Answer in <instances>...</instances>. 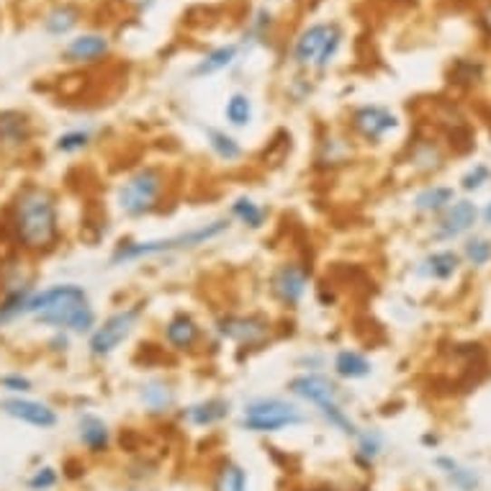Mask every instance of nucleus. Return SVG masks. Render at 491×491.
Listing matches in <instances>:
<instances>
[{
	"label": "nucleus",
	"instance_id": "c756f323",
	"mask_svg": "<svg viewBox=\"0 0 491 491\" xmlns=\"http://www.w3.org/2000/svg\"><path fill=\"white\" fill-rule=\"evenodd\" d=\"M211 491H250L247 484V471L235 463V460H222L217 474H214V486Z\"/></svg>",
	"mask_w": 491,
	"mask_h": 491
},
{
	"label": "nucleus",
	"instance_id": "393cba45",
	"mask_svg": "<svg viewBox=\"0 0 491 491\" xmlns=\"http://www.w3.org/2000/svg\"><path fill=\"white\" fill-rule=\"evenodd\" d=\"M239 57V44H222V47H214L211 52H207L196 67L190 70L193 78H211L217 72H224L226 67L237 63Z\"/></svg>",
	"mask_w": 491,
	"mask_h": 491
},
{
	"label": "nucleus",
	"instance_id": "f8f14e48",
	"mask_svg": "<svg viewBox=\"0 0 491 491\" xmlns=\"http://www.w3.org/2000/svg\"><path fill=\"white\" fill-rule=\"evenodd\" d=\"M162 345L180 355H193L204 342V327L190 312H175L162 324Z\"/></svg>",
	"mask_w": 491,
	"mask_h": 491
},
{
	"label": "nucleus",
	"instance_id": "473e14b6",
	"mask_svg": "<svg viewBox=\"0 0 491 491\" xmlns=\"http://www.w3.org/2000/svg\"><path fill=\"white\" fill-rule=\"evenodd\" d=\"M91 144H93V131H91V129H67V131H63V134L54 140V152L70 158V155L85 152Z\"/></svg>",
	"mask_w": 491,
	"mask_h": 491
},
{
	"label": "nucleus",
	"instance_id": "7c9ffc66",
	"mask_svg": "<svg viewBox=\"0 0 491 491\" xmlns=\"http://www.w3.org/2000/svg\"><path fill=\"white\" fill-rule=\"evenodd\" d=\"M317 414L322 417V422L324 425H330L332 429H337L340 435H345V438H355L361 428H358V422L350 417V412L340 404V401H330V404H322L317 407Z\"/></svg>",
	"mask_w": 491,
	"mask_h": 491
},
{
	"label": "nucleus",
	"instance_id": "b1692460",
	"mask_svg": "<svg viewBox=\"0 0 491 491\" xmlns=\"http://www.w3.org/2000/svg\"><path fill=\"white\" fill-rule=\"evenodd\" d=\"M82 18V11H80L75 3H57L52 5L44 18H42V29L49 36L60 39V36H67L70 32H75Z\"/></svg>",
	"mask_w": 491,
	"mask_h": 491
},
{
	"label": "nucleus",
	"instance_id": "5701e85b",
	"mask_svg": "<svg viewBox=\"0 0 491 491\" xmlns=\"http://www.w3.org/2000/svg\"><path fill=\"white\" fill-rule=\"evenodd\" d=\"M204 140H207L211 155L224 162V165H237L245 158V147L235 134H229L226 129L207 127L204 129Z\"/></svg>",
	"mask_w": 491,
	"mask_h": 491
},
{
	"label": "nucleus",
	"instance_id": "9d476101",
	"mask_svg": "<svg viewBox=\"0 0 491 491\" xmlns=\"http://www.w3.org/2000/svg\"><path fill=\"white\" fill-rule=\"evenodd\" d=\"M350 134L363 144H380L399 129L397 113L379 103H363L348 113Z\"/></svg>",
	"mask_w": 491,
	"mask_h": 491
},
{
	"label": "nucleus",
	"instance_id": "9b49d317",
	"mask_svg": "<svg viewBox=\"0 0 491 491\" xmlns=\"http://www.w3.org/2000/svg\"><path fill=\"white\" fill-rule=\"evenodd\" d=\"M36 127L32 116L18 109H0V155L16 158L34 144Z\"/></svg>",
	"mask_w": 491,
	"mask_h": 491
},
{
	"label": "nucleus",
	"instance_id": "a19ab883",
	"mask_svg": "<svg viewBox=\"0 0 491 491\" xmlns=\"http://www.w3.org/2000/svg\"><path fill=\"white\" fill-rule=\"evenodd\" d=\"M49 352H67L70 350V334L67 332H54L49 337L47 342Z\"/></svg>",
	"mask_w": 491,
	"mask_h": 491
},
{
	"label": "nucleus",
	"instance_id": "f704fd0d",
	"mask_svg": "<svg viewBox=\"0 0 491 491\" xmlns=\"http://www.w3.org/2000/svg\"><path fill=\"white\" fill-rule=\"evenodd\" d=\"M409 162H412L414 168L425 170V173H435V170H440V168H443V155H440L438 144L419 142V147L414 149V155Z\"/></svg>",
	"mask_w": 491,
	"mask_h": 491
},
{
	"label": "nucleus",
	"instance_id": "4be33fe9",
	"mask_svg": "<svg viewBox=\"0 0 491 491\" xmlns=\"http://www.w3.org/2000/svg\"><path fill=\"white\" fill-rule=\"evenodd\" d=\"M373 373V361L361 350L342 348L332 355L334 380H363Z\"/></svg>",
	"mask_w": 491,
	"mask_h": 491
},
{
	"label": "nucleus",
	"instance_id": "ea45409f",
	"mask_svg": "<svg viewBox=\"0 0 491 491\" xmlns=\"http://www.w3.org/2000/svg\"><path fill=\"white\" fill-rule=\"evenodd\" d=\"M296 365L303 368V373H322V368L327 365V358H324V352H319V350H309V352L299 355Z\"/></svg>",
	"mask_w": 491,
	"mask_h": 491
},
{
	"label": "nucleus",
	"instance_id": "79ce46f5",
	"mask_svg": "<svg viewBox=\"0 0 491 491\" xmlns=\"http://www.w3.org/2000/svg\"><path fill=\"white\" fill-rule=\"evenodd\" d=\"M481 24H484V26H486V29H489V34H491V5L486 8V11H484V16H481Z\"/></svg>",
	"mask_w": 491,
	"mask_h": 491
},
{
	"label": "nucleus",
	"instance_id": "f3484780",
	"mask_svg": "<svg viewBox=\"0 0 491 491\" xmlns=\"http://www.w3.org/2000/svg\"><path fill=\"white\" fill-rule=\"evenodd\" d=\"M478 219V208L471 201H453L435 226V239H456L466 235Z\"/></svg>",
	"mask_w": 491,
	"mask_h": 491
},
{
	"label": "nucleus",
	"instance_id": "f03ea898",
	"mask_svg": "<svg viewBox=\"0 0 491 491\" xmlns=\"http://www.w3.org/2000/svg\"><path fill=\"white\" fill-rule=\"evenodd\" d=\"M29 319L52 332L88 337L98 324V312L80 284H54L34 291L29 302Z\"/></svg>",
	"mask_w": 491,
	"mask_h": 491
},
{
	"label": "nucleus",
	"instance_id": "ddd939ff",
	"mask_svg": "<svg viewBox=\"0 0 491 491\" xmlns=\"http://www.w3.org/2000/svg\"><path fill=\"white\" fill-rule=\"evenodd\" d=\"M288 394L302 401V404H309V407H322V404H330V401H340L342 391H340V383L324 373H299L294 379L288 380Z\"/></svg>",
	"mask_w": 491,
	"mask_h": 491
},
{
	"label": "nucleus",
	"instance_id": "2f4dec72",
	"mask_svg": "<svg viewBox=\"0 0 491 491\" xmlns=\"http://www.w3.org/2000/svg\"><path fill=\"white\" fill-rule=\"evenodd\" d=\"M380 450H383V438H380L379 429H361L355 435V460L371 468V463L379 458Z\"/></svg>",
	"mask_w": 491,
	"mask_h": 491
},
{
	"label": "nucleus",
	"instance_id": "6ab92c4d",
	"mask_svg": "<svg viewBox=\"0 0 491 491\" xmlns=\"http://www.w3.org/2000/svg\"><path fill=\"white\" fill-rule=\"evenodd\" d=\"M175 386L168 379H147L140 386V404L144 407V412L152 417H162V414L173 412L175 407Z\"/></svg>",
	"mask_w": 491,
	"mask_h": 491
},
{
	"label": "nucleus",
	"instance_id": "bb28decb",
	"mask_svg": "<svg viewBox=\"0 0 491 491\" xmlns=\"http://www.w3.org/2000/svg\"><path fill=\"white\" fill-rule=\"evenodd\" d=\"M255 119V106H253V98L247 93H232L226 98V103H224V121H226V127L232 129H247L253 124Z\"/></svg>",
	"mask_w": 491,
	"mask_h": 491
},
{
	"label": "nucleus",
	"instance_id": "412c9836",
	"mask_svg": "<svg viewBox=\"0 0 491 491\" xmlns=\"http://www.w3.org/2000/svg\"><path fill=\"white\" fill-rule=\"evenodd\" d=\"M34 291L32 284L21 281L16 285H8L0 296V330L16 324L18 319L29 317V302H32Z\"/></svg>",
	"mask_w": 491,
	"mask_h": 491
},
{
	"label": "nucleus",
	"instance_id": "20e7f679",
	"mask_svg": "<svg viewBox=\"0 0 491 491\" xmlns=\"http://www.w3.org/2000/svg\"><path fill=\"white\" fill-rule=\"evenodd\" d=\"M170 188V175L159 165H142L116 188V208L127 219H144L158 214Z\"/></svg>",
	"mask_w": 491,
	"mask_h": 491
},
{
	"label": "nucleus",
	"instance_id": "6e6552de",
	"mask_svg": "<svg viewBox=\"0 0 491 491\" xmlns=\"http://www.w3.org/2000/svg\"><path fill=\"white\" fill-rule=\"evenodd\" d=\"M312 285V270L299 260H284L268 275V291L273 302L284 309H299Z\"/></svg>",
	"mask_w": 491,
	"mask_h": 491
},
{
	"label": "nucleus",
	"instance_id": "f257e3e1",
	"mask_svg": "<svg viewBox=\"0 0 491 491\" xmlns=\"http://www.w3.org/2000/svg\"><path fill=\"white\" fill-rule=\"evenodd\" d=\"M5 229L21 253L47 257L63 242V214L54 190L29 180L5 208Z\"/></svg>",
	"mask_w": 491,
	"mask_h": 491
},
{
	"label": "nucleus",
	"instance_id": "39448f33",
	"mask_svg": "<svg viewBox=\"0 0 491 491\" xmlns=\"http://www.w3.org/2000/svg\"><path fill=\"white\" fill-rule=\"evenodd\" d=\"M342 39H345V32L337 21L309 24L296 34V39L291 44V63L302 70L314 67L319 72H324L337 60V54L342 49Z\"/></svg>",
	"mask_w": 491,
	"mask_h": 491
},
{
	"label": "nucleus",
	"instance_id": "aec40b11",
	"mask_svg": "<svg viewBox=\"0 0 491 491\" xmlns=\"http://www.w3.org/2000/svg\"><path fill=\"white\" fill-rule=\"evenodd\" d=\"M229 414H232V401H229V399L211 397L188 404V407L180 412V417H183L188 425H193V428H214V425L224 422Z\"/></svg>",
	"mask_w": 491,
	"mask_h": 491
},
{
	"label": "nucleus",
	"instance_id": "e433bc0d",
	"mask_svg": "<svg viewBox=\"0 0 491 491\" xmlns=\"http://www.w3.org/2000/svg\"><path fill=\"white\" fill-rule=\"evenodd\" d=\"M463 255H466V260H468L471 265L481 268V265H486L491 260V242L481 237L468 239L466 247H463Z\"/></svg>",
	"mask_w": 491,
	"mask_h": 491
},
{
	"label": "nucleus",
	"instance_id": "72a5a7b5",
	"mask_svg": "<svg viewBox=\"0 0 491 491\" xmlns=\"http://www.w3.org/2000/svg\"><path fill=\"white\" fill-rule=\"evenodd\" d=\"M435 463L443 468L445 474H448V478H450L460 491H474L476 486H478V476H476V471L463 468V466H458L453 458H438Z\"/></svg>",
	"mask_w": 491,
	"mask_h": 491
},
{
	"label": "nucleus",
	"instance_id": "4468645a",
	"mask_svg": "<svg viewBox=\"0 0 491 491\" xmlns=\"http://www.w3.org/2000/svg\"><path fill=\"white\" fill-rule=\"evenodd\" d=\"M0 412L11 419H16L21 425H29L36 429L57 428L60 414L49 407L47 401H39L32 397H8L0 401Z\"/></svg>",
	"mask_w": 491,
	"mask_h": 491
},
{
	"label": "nucleus",
	"instance_id": "4c0bfd02",
	"mask_svg": "<svg viewBox=\"0 0 491 491\" xmlns=\"http://www.w3.org/2000/svg\"><path fill=\"white\" fill-rule=\"evenodd\" d=\"M57 481H60V474H57V468H52V466H44V468H36L32 476H29V481H26V486L32 491H49L57 486Z\"/></svg>",
	"mask_w": 491,
	"mask_h": 491
},
{
	"label": "nucleus",
	"instance_id": "2eb2a0df",
	"mask_svg": "<svg viewBox=\"0 0 491 491\" xmlns=\"http://www.w3.org/2000/svg\"><path fill=\"white\" fill-rule=\"evenodd\" d=\"M111 54V39L101 32L78 34L75 39H70L64 44L60 60L64 64H75V67H88V64L103 63Z\"/></svg>",
	"mask_w": 491,
	"mask_h": 491
},
{
	"label": "nucleus",
	"instance_id": "dca6fc26",
	"mask_svg": "<svg viewBox=\"0 0 491 491\" xmlns=\"http://www.w3.org/2000/svg\"><path fill=\"white\" fill-rule=\"evenodd\" d=\"M355 159V142L345 134H324L314 149V168L322 173H334Z\"/></svg>",
	"mask_w": 491,
	"mask_h": 491
},
{
	"label": "nucleus",
	"instance_id": "7ed1b4c3",
	"mask_svg": "<svg viewBox=\"0 0 491 491\" xmlns=\"http://www.w3.org/2000/svg\"><path fill=\"white\" fill-rule=\"evenodd\" d=\"M229 226H232L229 219H214V222L198 224V226L186 229V232H178L173 237L129 239V242L116 245V250L111 255V265H129V263H142V260L162 257V255L190 253V250H198L204 245L222 239L229 232Z\"/></svg>",
	"mask_w": 491,
	"mask_h": 491
},
{
	"label": "nucleus",
	"instance_id": "1a4fd4ad",
	"mask_svg": "<svg viewBox=\"0 0 491 491\" xmlns=\"http://www.w3.org/2000/svg\"><path fill=\"white\" fill-rule=\"evenodd\" d=\"M214 332L219 334V340L232 342L239 348H260L265 345L270 334H273V322L263 314H222L214 322Z\"/></svg>",
	"mask_w": 491,
	"mask_h": 491
},
{
	"label": "nucleus",
	"instance_id": "37998d69",
	"mask_svg": "<svg viewBox=\"0 0 491 491\" xmlns=\"http://www.w3.org/2000/svg\"><path fill=\"white\" fill-rule=\"evenodd\" d=\"M484 222H486L491 226V204L486 208H484Z\"/></svg>",
	"mask_w": 491,
	"mask_h": 491
},
{
	"label": "nucleus",
	"instance_id": "cd10ccee",
	"mask_svg": "<svg viewBox=\"0 0 491 491\" xmlns=\"http://www.w3.org/2000/svg\"><path fill=\"white\" fill-rule=\"evenodd\" d=\"M460 265V255L453 253V250H438V253L428 255L419 265V273L428 275V278H435V281H448L456 275V270Z\"/></svg>",
	"mask_w": 491,
	"mask_h": 491
},
{
	"label": "nucleus",
	"instance_id": "c9c22d12",
	"mask_svg": "<svg viewBox=\"0 0 491 491\" xmlns=\"http://www.w3.org/2000/svg\"><path fill=\"white\" fill-rule=\"evenodd\" d=\"M0 389L11 397H29L34 391V380L21 371H11L0 376Z\"/></svg>",
	"mask_w": 491,
	"mask_h": 491
},
{
	"label": "nucleus",
	"instance_id": "c85d7f7f",
	"mask_svg": "<svg viewBox=\"0 0 491 491\" xmlns=\"http://www.w3.org/2000/svg\"><path fill=\"white\" fill-rule=\"evenodd\" d=\"M456 201V190L448 186H429L414 196V208L419 214H443Z\"/></svg>",
	"mask_w": 491,
	"mask_h": 491
},
{
	"label": "nucleus",
	"instance_id": "58836bf2",
	"mask_svg": "<svg viewBox=\"0 0 491 491\" xmlns=\"http://www.w3.org/2000/svg\"><path fill=\"white\" fill-rule=\"evenodd\" d=\"M489 168L486 165H474L468 173L463 175V180H460V186H463V190H478L486 180H489Z\"/></svg>",
	"mask_w": 491,
	"mask_h": 491
},
{
	"label": "nucleus",
	"instance_id": "a878e982",
	"mask_svg": "<svg viewBox=\"0 0 491 491\" xmlns=\"http://www.w3.org/2000/svg\"><path fill=\"white\" fill-rule=\"evenodd\" d=\"M229 217L237 224H242L245 229L257 232L268 224V208L263 207L260 201H255L253 196H237L229 204Z\"/></svg>",
	"mask_w": 491,
	"mask_h": 491
},
{
	"label": "nucleus",
	"instance_id": "a211bd4d",
	"mask_svg": "<svg viewBox=\"0 0 491 491\" xmlns=\"http://www.w3.org/2000/svg\"><path fill=\"white\" fill-rule=\"evenodd\" d=\"M78 440L80 445L91 453V456H101L111 448V428L103 417L93 412H82L78 417Z\"/></svg>",
	"mask_w": 491,
	"mask_h": 491
},
{
	"label": "nucleus",
	"instance_id": "423d86ee",
	"mask_svg": "<svg viewBox=\"0 0 491 491\" xmlns=\"http://www.w3.org/2000/svg\"><path fill=\"white\" fill-rule=\"evenodd\" d=\"M306 422V414L299 404L281 397H257L242 407L239 428L255 435H275L284 429L299 428Z\"/></svg>",
	"mask_w": 491,
	"mask_h": 491
},
{
	"label": "nucleus",
	"instance_id": "0eeeda50",
	"mask_svg": "<svg viewBox=\"0 0 491 491\" xmlns=\"http://www.w3.org/2000/svg\"><path fill=\"white\" fill-rule=\"evenodd\" d=\"M144 309H147L144 302L129 303V306H121V309L111 312L103 322H98L93 332L88 334V352H91V358H95V361L111 358L113 352L121 348L129 337L134 334V330L140 327Z\"/></svg>",
	"mask_w": 491,
	"mask_h": 491
}]
</instances>
